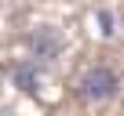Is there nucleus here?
I'll list each match as a JSON object with an SVG mask.
<instances>
[{
    "mask_svg": "<svg viewBox=\"0 0 124 116\" xmlns=\"http://www.w3.org/2000/svg\"><path fill=\"white\" fill-rule=\"evenodd\" d=\"M29 51H33V58H40V62L58 58V51H62V36H58L51 26H40L37 33H29Z\"/></svg>",
    "mask_w": 124,
    "mask_h": 116,
    "instance_id": "obj_2",
    "label": "nucleus"
},
{
    "mask_svg": "<svg viewBox=\"0 0 124 116\" xmlns=\"http://www.w3.org/2000/svg\"><path fill=\"white\" fill-rule=\"evenodd\" d=\"M117 91H120V76H117L109 65H91V69H84L80 80H77V98L88 102V105L109 102Z\"/></svg>",
    "mask_w": 124,
    "mask_h": 116,
    "instance_id": "obj_1",
    "label": "nucleus"
},
{
    "mask_svg": "<svg viewBox=\"0 0 124 116\" xmlns=\"http://www.w3.org/2000/svg\"><path fill=\"white\" fill-rule=\"evenodd\" d=\"M37 84H40V65H37V58L18 62V65H15V87L26 91V94H37Z\"/></svg>",
    "mask_w": 124,
    "mask_h": 116,
    "instance_id": "obj_3",
    "label": "nucleus"
},
{
    "mask_svg": "<svg viewBox=\"0 0 124 116\" xmlns=\"http://www.w3.org/2000/svg\"><path fill=\"white\" fill-rule=\"evenodd\" d=\"M99 26H102V36H109L113 33V15L109 11H99Z\"/></svg>",
    "mask_w": 124,
    "mask_h": 116,
    "instance_id": "obj_4",
    "label": "nucleus"
}]
</instances>
